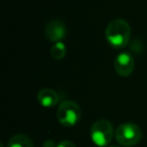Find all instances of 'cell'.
<instances>
[{
	"label": "cell",
	"instance_id": "obj_5",
	"mask_svg": "<svg viewBox=\"0 0 147 147\" xmlns=\"http://www.w3.org/2000/svg\"><path fill=\"white\" fill-rule=\"evenodd\" d=\"M116 73L121 77H128L133 73L135 67V61L133 57L128 53H121L117 55L114 63Z\"/></svg>",
	"mask_w": 147,
	"mask_h": 147
},
{
	"label": "cell",
	"instance_id": "obj_11",
	"mask_svg": "<svg viewBox=\"0 0 147 147\" xmlns=\"http://www.w3.org/2000/svg\"><path fill=\"white\" fill-rule=\"evenodd\" d=\"M110 147H121V146H118V145H113V146H110Z\"/></svg>",
	"mask_w": 147,
	"mask_h": 147
},
{
	"label": "cell",
	"instance_id": "obj_9",
	"mask_svg": "<svg viewBox=\"0 0 147 147\" xmlns=\"http://www.w3.org/2000/svg\"><path fill=\"white\" fill-rule=\"evenodd\" d=\"M65 53H67V47H65V43L61 41L55 42L51 49V55L53 59H57V61L63 59L65 57Z\"/></svg>",
	"mask_w": 147,
	"mask_h": 147
},
{
	"label": "cell",
	"instance_id": "obj_3",
	"mask_svg": "<svg viewBox=\"0 0 147 147\" xmlns=\"http://www.w3.org/2000/svg\"><path fill=\"white\" fill-rule=\"evenodd\" d=\"M116 140L121 146L132 147L139 143L142 137V132L139 126L134 123H123L115 131Z\"/></svg>",
	"mask_w": 147,
	"mask_h": 147
},
{
	"label": "cell",
	"instance_id": "obj_8",
	"mask_svg": "<svg viewBox=\"0 0 147 147\" xmlns=\"http://www.w3.org/2000/svg\"><path fill=\"white\" fill-rule=\"evenodd\" d=\"M7 147H33V143L27 135L16 134L10 138Z\"/></svg>",
	"mask_w": 147,
	"mask_h": 147
},
{
	"label": "cell",
	"instance_id": "obj_2",
	"mask_svg": "<svg viewBox=\"0 0 147 147\" xmlns=\"http://www.w3.org/2000/svg\"><path fill=\"white\" fill-rule=\"evenodd\" d=\"M57 117L63 126L73 127L80 121L82 109L74 101H63L57 108Z\"/></svg>",
	"mask_w": 147,
	"mask_h": 147
},
{
	"label": "cell",
	"instance_id": "obj_4",
	"mask_svg": "<svg viewBox=\"0 0 147 147\" xmlns=\"http://www.w3.org/2000/svg\"><path fill=\"white\" fill-rule=\"evenodd\" d=\"M114 129L108 120L100 119L97 120L91 128V138L93 142L99 147H105L113 139Z\"/></svg>",
	"mask_w": 147,
	"mask_h": 147
},
{
	"label": "cell",
	"instance_id": "obj_1",
	"mask_svg": "<svg viewBox=\"0 0 147 147\" xmlns=\"http://www.w3.org/2000/svg\"><path fill=\"white\" fill-rule=\"evenodd\" d=\"M130 33L131 28L129 23L122 18H116L107 25L105 36L111 47L123 49L128 45Z\"/></svg>",
	"mask_w": 147,
	"mask_h": 147
},
{
	"label": "cell",
	"instance_id": "obj_7",
	"mask_svg": "<svg viewBox=\"0 0 147 147\" xmlns=\"http://www.w3.org/2000/svg\"><path fill=\"white\" fill-rule=\"evenodd\" d=\"M37 101L45 108H51L59 102V95L53 89H42L37 94Z\"/></svg>",
	"mask_w": 147,
	"mask_h": 147
},
{
	"label": "cell",
	"instance_id": "obj_6",
	"mask_svg": "<svg viewBox=\"0 0 147 147\" xmlns=\"http://www.w3.org/2000/svg\"><path fill=\"white\" fill-rule=\"evenodd\" d=\"M65 33H67V28L65 23L57 19L49 21L45 26V36L51 42L55 43L61 41L65 36Z\"/></svg>",
	"mask_w": 147,
	"mask_h": 147
},
{
	"label": "cell",
	"instance_id": "obj_10",
	"mask_svg": "<svg viewBox=\"0 0 147 147\" xmlns=\"http://www.w3.org/2000/svg\"><path fill=\"white\" fill-rule=\"evenodd\" d=\"M57 147H76V145L69 140H63V141H61V142L57 145Z\"/></svg>",
	"mask_w": 147,
	"mask_h": 147
}]
</instances>
